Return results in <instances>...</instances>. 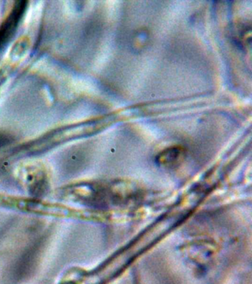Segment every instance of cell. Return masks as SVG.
Segmentation results:
<instances>
[{
    "label": "cell",
    "instance_id": "obj_1",
    "mask_svg": "<svg viewBox=\"0 0 252 284\" xmlns=\"http://www.w3.org/2000/svg\"><path fill=\"white\" fill-rule=\"evenodd\" d=\"M26 9V2H18L12 12L0 27V49L15 35L19 23L21 21Z\"/></svg>",
    "mask_w": 252,
    "mask_h": 284
},
{
    "label": "cell",
    "instance_id": "obj_2",
    "mask_svg": "<svg viewBox=\"0 0 252 284\" xmlns=\"http://www.w3.org/2000/svg\"><path fill=\"white\" fill-rule=\"evenodd\" d=\"M183 152L180 148H169L158 157V162L164 165H172L176 164L181 159Z\"/></svg>",
    "mask_w": 252,
    "mask_h": 284
}]
</instances>
